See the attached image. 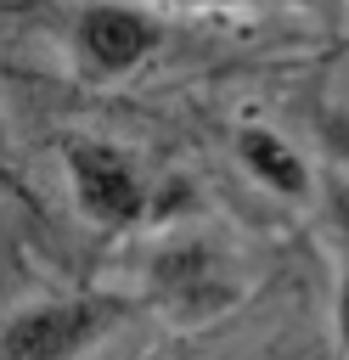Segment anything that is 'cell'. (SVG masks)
Listing matches in <instances>:
<instances>
[{
  "label": "cell",
  "mask_w": 349,
  "mask_h": 360,
  "mask_svg": "<svg viewBox=\"0 0 349 360\" xmlns=\"http://www.w3.org/2000/svg\"><path fill=\"white\" fill-rule=\"evenodd\" d=\"M141 298L129 292H51L0 321V360H84L107 343Z\"/></svg>",
  "instance_id": "6da1fadb"
},
{
  "label": "cell",
  "mask_w": 349,
  "mask_h": 360,
  "mask_svg": "<svg viewBox=\"0 0 349 360\" xmlns=\"http://www.w3.org/2000/svg\"><path fill=\"white\" fill-rule=\"evenodd\" d=\"M236 259L208 231H174L146 253L141 304H152L174 326H208L236 304Z\"/></svg>",
  "instance_id": "7a4b0ae2"
},
{
  "label": "cell",
  "mask_w": 349,
  "mask_h": 360,
  "mask_svg": "<svg viewBox=\"0 0 349 360\" xmlns=\"http://www.w3.org/2000/svg\"><path fill=\"white\" fill-rule=\"evenodd\" d=\"M169 39V22L141 0H79L68 17V56L84 84H118L146 68Z\"/></svg>",
  "instance_id": "3957f363"
},
{
  "label": "cell",
  "mask_w": 349,
  "mask_h": 360,
  "mask_svg": "<svg viewBox=\"0 0 349 360\" xmlns=\"http://www.w3.org/2000/svg\"><path fill=\"white\" fill-rule=\"evenodd\" d=\"M62 174H68L79 214L101 231H129L152 214L146 163L107 135H62Z\"/></svg>",
  "instance_id": "277c9868"
},
{
  "label": "cell",
  "mask_w": 349,
  "mask_h": 360,
  "mask_svg": "<svg viewBox=\"0 0 349 360\" xmlns=\"http://www.w3.org/2000/svg\"><path fill=\"white\" fill-rule=\"evenodd\" d=\"M231 152H236L242 174H248L253 186H265L270 197L304 202V197L315 191V169H310V158H304L281 129H270V124H236Z\"/></svg>",
  "instance_id": "5b68a950"
},
{
  "label": "cell",
  "mask_w": 349,
  "mask_h": 360,
  "mask_svg": "<svg viewBox=\"0 0 349 360\" xmlns=\"http://www.w3.org/2000/svg\"><path fill=\"white\" fill-rule=\"evenodd\" d=\"M332 236H338V298H332V315H338V349L349 354V191L332 186Z\"/></svg>",
  "instance_id": "8992f818"
},
{
  "label": "cell",
  "mask_w": 349,
  "mask_h": 360,
  "mask_svg": "<svg viewBox=\"0 0 349 360\" xmlns=\"http://www.w3.org/2000/svg\"><path fill=\"white\" fill-rule=\"evenodd\" d=\"M174 6H253V0H174Z\"/></svg>",
  "instance_id": "52a82bcc"
},
{
  "label": "cell",
  "mask_w": 349,
  "mask_h": 360,
  "mask_svg": "<svg viewBox=\"0 0 349 360\" xmlns=\"http://www.w3.org/2000/svg\"><path fill=\"white\" fill-rule=\"evenodd\" d=\"M298 6H338V0H298Z\"/></svg>",
  "instance_id": "ba28073f"
},
{
  "label": "cell",
  "mask_w": 349,
  "mask_h": 360,
  "mask_svg": "<svg viewBox=\"0 0 349 360\" xmlns=\"http://www.w3.org/2000/svg\"><path fill=\"white\" fill-rule=\"evenodd\" d=\"M0 141H6V135H0Z\"/></svg>",
  "instance_id": "9c48e42d"
}]
</instances>
